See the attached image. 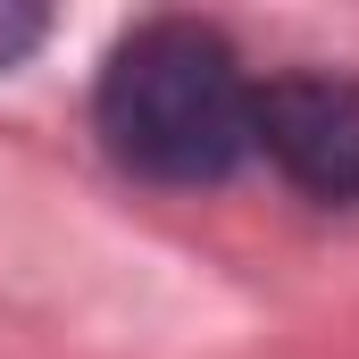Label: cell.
<instances>
[{
    "label": "cell",
    "instance_id": "3957f363",
    "mask_svg": "<svg viewBox=\"0 0 359 359\" xmlns=\"http://www.w3.org/2000/svg\"><path fill=\"white\" fill-rule=\"evenodd\" d=\"M42 34H50V17H42V8H25V0H0V67H17L25 50H42Z\"/></svg>",
    "mask_w": 359,
    "mask_h": 359
},
{
    "label": "cell",
    "instance_id": "7a4b0ae2",
    "mask_svg": "<svg viewBox=\"0 0 359 359\" xmlns=\"http://www.w3.org/2000/svg\"><path fill=\"white\" fill-rule=\"evenodd\" d=\"M251 151L326 209L359 201V76H268L251 84Z\"/></svg>",
    "mask_w": 359,
    "mask_h": 359
},
{
    "label": "cell",
    "instance_id": "6da1fadb",
    "mask_svg": "<svg viewBox=\"0 0 359 359\" xmlns=\"http://www.w3.org/2000/svg\"><path fill=\"white\" fill-rule=\"evenodd\" d=\"M100 151L142 184L201 192L251 159V76L234 42L201 17H142L117 34L92 84Z\"/></svg>",
    "mask_w": 359,
    "mask_h": 359
}]
</instances>
